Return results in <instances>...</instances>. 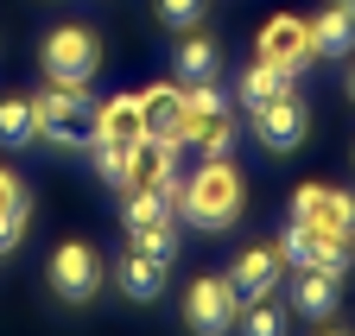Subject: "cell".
<instances>
[{"label":"cell","mask_w":355,"mask_h":336,"mask_svg":"<svg viewBox=\"0 0 355 336\" xmlns=\"http://www.w3.org/2000/svg\"><path fill=\"white\" fill-rule=\"evenodd\" d=\"M235 317H241V299H235L229 273H222V279H191V292H184V324H191V336H229Z\"/></svg>","instance_id":"4"},{"label":"cell","mask_w":355,"mask_h":336,"mask_svg":"<svg viewBox=\"0 0 355 336\" xmlns=\"http://www.w3.org/2000/svg\"><path fill=\"white\" fill-rule=\"evenodd\" d=\"M140 134H146V140L184 146V89H171V82L140 89Z\"/></svg>","instance_id":"9"},{"label":"cell","mask_w":355,"mask_h":336,"mask_svg":"<svg viewBox=\"0 0 355 336\" xmlns=\"http://www.w3.org/2000/svg\"><path fill=\"white\" fill-rule=\"evenodd\" d=\"M235 134H241V121H235V114H222V121H209V127L197 134L203 159H229V152H235Z\"/></svg>","instance_id":"23"},{"label":"cell","mask_w":355,"mask_h":336,"mask_svg":"<svg viewBox=\"0 0 355 336\" xmlns=\"http://www.w3.org/2000/svg\"><path fill=\"white\" fill-rule=\"evenodd\" d=\"M260 58H273V64H286L292 76L311 64V38H304V19L298 13H279V19H266V32H260Z\"/></svg>","instance_id":"12"},{"label":"cell","mask_w":355,"mask_h":336,"mask_svg":"<svg viewBox=\"0 0 355 336\" xmlns=\"http://www.w3.org/2000/svg\"><path fill=\"white\" fill-rule=\"evenodd\" d=\"M336 7H343V13H355V0H336Z\"/></svg>","instance_id":"27"},{"label":"cell","mask_w":355,"mask_h":336,"mask_svg":"<svg viewBox=\"0 0 355 336\" xmlns=\"http://www.w3.org/2000/svg\"><path fill=\"white\" fill-rule=\"evenodd\" d=\"M203 13H209V0H159V26H171V32H197Z\"/></svg>","instance_id":"22"},{"label":"cell","mask_w":355,"mask_h":336,"mask_svg":"<svg viewBox=\"0 0 355 336\" xmlns=\"http://www.w3.org/2000/svg\"><path fill=\"white\" fill-rule=\"evenodd\" d=\"M235 330H241V336H286V311H273L266 299H254V305H241Z\"/></svg>","instance_id":"21"},{"label":"cell","mask_w":355,"mask_h":336,"mask_svg":"<svg viewBox=\"0 0 355 336\" xmlns=\"http://www.w3.org/2000/svg\"><path fill=\"white\" fill-rule=\"evenodd\" d=\"M336 305H343V279L336 273H324V267H292V311L298 317L324 324V317H336Z\"/></svg>","instance_id":"10"},{"label":"cell","mask_w":355,"mask_h":336,"mask_svg":"<svg viewBox=\"0 0 355 336\" xmlns=\"http://www.w3.org/2000/svg\"><path fill=\"white\" fill-rule=\"evenodd\" d=\"M248 114H254V140H260L266 152H292V146H304V134H311V114H304L298 89L260 102V108H248Z\"/></svg>","instance_id":"6"},{"label":"cell","mask_w":355,"mask_h":336,"mask_svg":"<svg viewBox=\"0 0 355 336\" xmlns=\"http://www.w3.org/2000/svg\"><path fill=\"white\" fill-rule=\"evenodd\" d=\"M286 279V254L279 247H241L235 267H229V285H235V299L254 305V299H273V285Z\"/></svg>","instance_id":"8"},{"label":"cell","mask_w":355,"mask_h":336,"mask_svg":"<svg viewBox=\"0 0 355 336\" xmlns=\"http://www.w3.org/2000/svg\"><path fill=\"white\" fill-rule=\"evenodd\" d=\"M114 279H121V292H127L133 305H153L159 292H165V260L140 254V247H127V254H121V267H114Z\"/></svg>","instance_id":"13"},{"label":"cell","mask_w":355,"mask_h":336,"mask_svg":"<svg viewBox=\"0 0 355 336\" xmlns=\"http://www.w3.org/2000/svg\"><path fill=\"white\" fill-rule=\"evenodd\" d=\"M32 114H38V140L51 146H89L96 140V102H89V82H51L32 96Z\"/></svg>","instance_id":"2"},{"label":"cell","mask_w":355,"mask_h":336,"mask_svg":"<svg viewBox=\"0 0 355 336\" xmlns=\"http://www.w3.org/2000/svg\"><path fill=\"white\" fill-rule=\"evenodd\" d=\"M292 222H311V229H324V235L355 241V197L349 191H330V184H298L292 191Z\"/></svg>","instance_id":"7"},{"label":"cell","mask_w":355,"mask_h":336,"mask_svg":"<svg viewBox=\"0 0 355 336\" xmlns=\"http://www.w3.org/2000/svg\"><path fill=\"white\" fill-rule=\"evenodd\" d=\"M127 247H140L153 260H178V216H146V222H127Z\"/></svg>","instance_id":"18"},{"label":"cell","mask_w":355,"mask_h":336,"mask_svg":"<svg viewBox=\"0 0 355 336\" xmlns=\"http://www.w3.org/2000/svg\"><path fill=\"white\" fill-rule=\"evenodd\" d=\"M89 159H96V178L108 191H133V159H140V140H89Z\"/></svg>","instance_id":"14"},{"label":"cell","mask_w":355,"mask_h":336,"mask_svg":"<svg viewBox=\"0 0 355 336\" xmlns=\"http://www.w3.org/2000/svg\"><path fill=\"white\" fill-rule=\"evenodd\" d=\"M292 89V70L286 64H273V58H254L248 70H241V108H260V102H273V96H286Z\"/></svg>","instance_id":"15"},{"label":"cell","mask_w":355,"mask_h":336,"mask_svg":"<svg viewBox=\"0 0 355 336\" xmlns=\"http://www.w3.org/2000/svg\"><path fill=\"white\" fill-rule=\"evenodd\" d=\"M51 292L64 305H89L102 292V254L89 241H64L58 254H51Z\"/></svg>","instance_id":"5"},{"label":"cell","mask_w":355,"mask_h":336,"mask_svg":"<svg viewBox=\"0 0 355 336\" xmlns=\"http://www.w3.org/2000/svg\"><path fill=\"white\" fill-rule=\"evenodd\" d=\"M0 209H32V197H26V178L13 172V165H0Z\"/></svg>","instance_id":"24"},{"label":"cell","mask_w":355,"mask_h":336,"mask_svg":"<svg viewBox=\"0 0 355 336\" xmlns=\"http://www.w3.org/2000/svg\"><path fill=\"white\" fill-rule=\"evenodd\" d=\"M318 336H349V330H336V324H324V330H318Z\"/></svg>","instance_id":"26"},{"label":"cell","mask_w":355,"mask_h":336,"mask_svg":"<svg viewBox=\"0 0 355 336\" xmlns=\"http://www.w3.org/2000/svg\"><path fill=\"white\" fill-rule=\"evenodd\" d=\"M222 114H229V102H222L216 82H191V89H184V146L209 127V121H222Z\"/></svg>","instance_id":"20"},{"label":"cell","mask_w":355,"mask_h":336,"mask_svg":"<svg viewBox=\"0 0 355 336\" xmlns=\"http://www.w3.org/2000/svg\"><path fill=\"white\" fill-rule=\"evenodd\" d=\"M96 140H146L140 134V96H114L96 108Z\"/></svg>","instance_id":"19"},{"label":"cell","mask_w":355,"mask_h":336,"mask_svg":"<svg viewBox=\"0 0 355 336\" xmlns=\"http://www.w3.org/2000/svg\"><path fill=\"white\" fill-rule=\"evenodd\" d=\"M32 140H38L32 96H0V152H26Z\"/></svg>","instance_id":"17"},{"label":"cell","mask_w":355,"mask_h":336,"mask_svg":"<svg viewBox=\"0 0 355 336\" xmlns=\"http://www.w3.org/2000/svg\"><path fill=\"white\" fill-rule=\"evenodd\" d=\"M349 102H355V70H349Z\"/></svg>","instance_id":"28"},{"label":"cell","mask_w":355,"mask_h":336,"mask_svg":"<svg viewBox=\"0 0 355 336\" xmlns=\"http://www.w3.org/2000/svg\"><path fill=\"white\" fill-rule=\"evenodd\" d=\"M26 216L32 209H0V254H13V247L26 241Z\"/></svg>","instance_id":"25"},{"label":"cell","mask_w":355,"mask_h":336,"mask_svg":"<svg viewBox=\"0 0 355 336\" xmlns=\"http://www.w3.org/2000/svg\"><path fill=\"white\" fill-rule=\"evenodd\" d=\"M304 38H311V58L343 64V58H355V13H343L336 0H330L324 13H311V19H304Z\"/></svg>","instance_id":"11"},{"label":"cell","mask_w":355,"mask_h":336,"mask_svg":"<svg viewBox=\"0 0 355 336\" xmlns=\"http://www.w3.org/2000/svg\"><path fill=\"white\" fill-rule=\"evenodd\" d=\"M38 58H44V76L51 82H89L102 70V38L89 26H58V32H44Z\"/></svg>","instance_id":"3"},{"label":"cell","mask_w":355,"mask_h":336,"mask_svg":"<svg viewBox=\"0 0 355 336\" xmlns=\"http://www.w3.org/2000/svg\"><path fill=\"white\" fill-rule=\"evenodd\" d=\"M216 45H209V38L203 32H184V38H178V51H171V70H178V82H184V89H191V82H216Z\"/></svg>","instance_id":"16"},{"label":"cell","mask_w":355,"mask_h":336,"mask_svg":"<svg viewBox=\"0 0 355 336\" xmlns=\"http://www.w3.org/2000/svg\"><path fill=\"white\" fill-rule=\"evenodd\" d=\"M191 229L203 235H222V229H235L241 216V172L229 159H203V172L184 178V209H178Z\"/></svg>","instance_id":"1"}]
</instances>
